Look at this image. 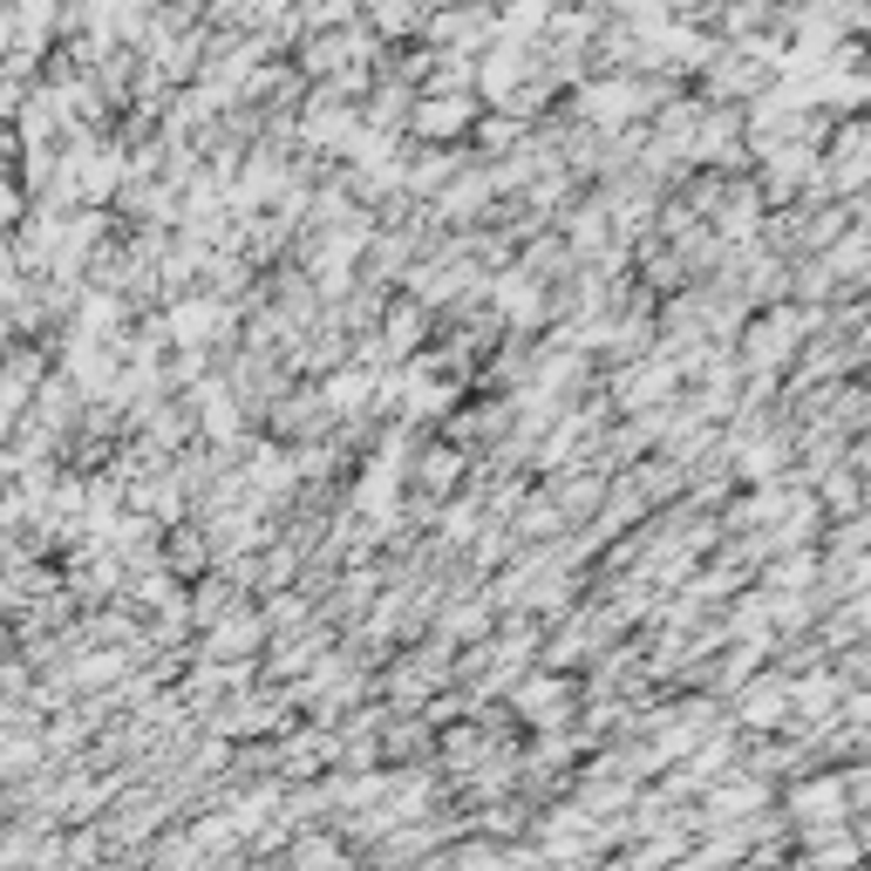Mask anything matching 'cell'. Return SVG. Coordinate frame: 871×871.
Segmentation results:
<instances>
[{
  "instance_id": "2",
  "label": "cell",
  "mask_w": 871,
  "mask_h": 871,
  "mask_svg": "<svg viewBox=\"0 0 871 871\" xmlns=\"http://www.w3.org/2000/svg\"><path fill=\"white\" fill-rule=\"evenodd\" d=\"M742 722L749 729H776L783 722V688H749L742 695Z\"/></svg>"
},
{
  "instance_id": "1",
  "label": "cell",
  "mask_w": 871,
  "mask_h": 871,
  "mask_svg": "<svg viewBox=\"0 0 871 871\" xmlns=\"http://www.w3.org/2000/svg\"><path fill=\"white\" fill-rule=\"evenodd\" d=\"M416 109H422V116H416V130H422V137H450V130L470 123V103H463V96H422Z\"/></svg>"
}]
</instances>
